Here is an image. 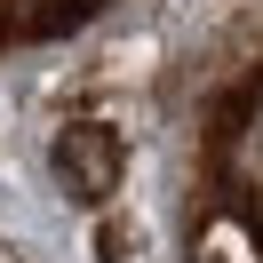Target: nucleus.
<instances>
[{"mask_svg": "<svg viewBox=\"0 0 263 263\" xmlns=\"http://www.w3.org/2000/svg\"><path fill=\"white\" fill-rule=\"evenodd\" d=\"M56 167H64V183L80 199H104L112 192V176H120V144L104 128H72L64 144H56Z\"/></svg>", "mask_w": 263, "mask_h": 263, "instance_id": "nucleus-1", "label": "nucleus"}]
</instances>
